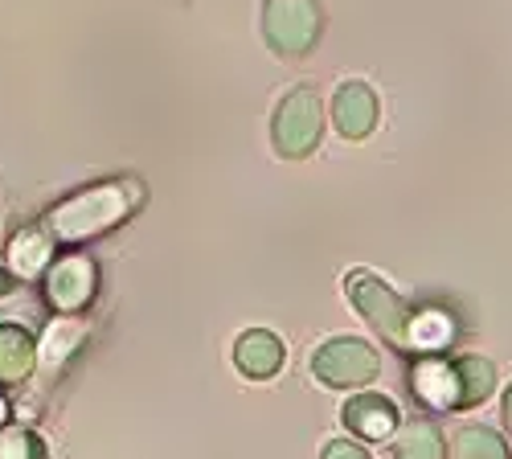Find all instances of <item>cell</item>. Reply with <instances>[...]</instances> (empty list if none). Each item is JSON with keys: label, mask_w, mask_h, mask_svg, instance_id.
<instances>
[{"label": "cell", "mask_w": 512, "mask_h": 459, "mask_svg": "<svg viewBox=\"0 0 512 459\" xmlns=\"http://www.w3.org/2000/svg\"><path fill=\"white\" fill-rule=\"evenodd\" d=\"M140 205V185L136 181H107L95 189H82L78 197L62 201L54 218H50V234L62 242H82L91 234L111 230L115 222H123Z\"/></svg>", "instance_id": "1"}, {"label": "cell", "mask_w": 512, "mask_h": 459, "mask_svg": "<svg viewBox=\"0 0 512 459\" xmlns=\"http://www.w3.org/2000/svg\"><path fill=\"white\" fill-rule=\"evenodd\" d=\"M345 291H349V300L357 304V312L381 332V337L394 341L398 349H410V312H406V304L394 296L390 283H381V279L369 275V271H353V275L345 279Z\"/></svg>", "instance_id": "2"}, {"label": "cell", "mask_w": 512, "mask_h": 459, "mask_svg": "<svg viewBox=\"0 0 512 459\" xmlns=\"http://www.w3.org/2000/svg\"><path fill=\"white\" fill-rule=\"evenodd\" d=\"M320 136H324V115L316 91L295 87L275 111V152L287 160H304L316 152Z\"/></svg>", "instance_id": "3"}, {"label": "cell", "mask_w": 512, "mask_h": 459, "mask_svg": "<svg viewBox=\"0 0 512 459\" xmlns=\"http://www.w3.org/2000/svg\"><path fill=\"white\" fill-rule=\"evenodd\" d=\"M263 33L275 54L304 58L320 37V5L316 0H267Z\"/></svg>", "instance_id": "4"}, {"label": "cell", "mask_w": 512, "mask_h": 459, "mask_svg": "<svg viewBox=\"0 0 512 459\" xmlns=\"http://www.w3.org/2000/svg\"><path fill=\"white\" fill-rule=\"evenodd\" d=\"M377 369H381L377 353L365 341H353V337H336V341H328L312 353V373L332 390L365 386V382L377 378Z\"/></svg>", "instance_id": "5"}, {"label": "cell", "mask_w": 512, "mask_h": 459, "mask_svg": "<svg viewBox=\"0 0 512 459\" xmlns=\"http://www.w3.org/2000/svg\"><path fill=\"white\" fill-rule=\"evenodd\" d=\"M46 296L58 312H78L87 308L91 296H95V263L82 259V255H66L50 267V279H46Z\"/></svg>", "instance_id": "6"}, {"label": "cell", "mask_w": 512, "mask_h": 459, "mask_svg": "<svg viewBox=\"0 0 512 459\" xmlns=\"http://www.w3.org/2000/svg\"><path fill=\"white\" fill-rule=\"evenodd\" d=\"M332 119L345 140H365L377 123V95L365 82H340L332 99Z\"/></svg>", "instance_id": "7"}, {"label": "cell", "mask_w": 512, "mask_h": 459, "mask_svg": "<svg viewBox=\"0 0 512 459\" xmlns=\"http://www.w3.org/2000/svg\"><path fill=\"white\" fill-rule=\"evenodd\" d=\"M345 427L357 431L361 439H390L394 427H398V410H394L390 398H381V394H357L345 406Z\"/></svg>", "instance_id": "8"}, {"label": "cell", "mask_w": 512, "mask_h": 459, "mask_svg": "<svg viewBox=\"0 0 512 459\" xmlns=\"http://www.w3.org/2000/svg\"><path fill=\"white\" fill-rule=\"evenodd\" d=\"M234 361L246 378H271V373L283 365V345L275 332H246L234 349Z\"/></svg>", "instance_id": "9"}, {"label": "cell", "mask_w": 512, "mask_h": 459, "mask_svg": "<svg viewBox=\"0 0 512 459\" xmlns=\"http://www.w3.org/2000/svg\"><path fill=\"white\" fill-rule=\"evenodd\" d=\"M33 337L21 324H0V382L13 386L33 373Z\"/></svg>", "instance_id": "10"}, {"label": "cell", "mask_w": 512, "mask_h": 459, "mask_svg": "<svg viewBox=\"0 0 512 459\" xmlns=\"http://www.w3.org/2000/svg\"><path fill=\"white\" fill-rule=\"evenodd\" d=\"M50 250H54V234H50L46 226H29V230H21V234L13 238V246H9V263H13L17 275L33 279V275L46 271Z\"/></svg>", "instance_id": "11"}, {"label": "cell", "mask_w": 512, "mask_h": 459, "mask_svg": "<svg viewBox=\"0 0 512 459\" xmlns=\"http://www.w3.org/2000/svg\"><path fill=\"white\" fill-rule=\"evenodd\" d=\"M414 386L426 402L435 406H459V378H455V361H418L414 365Z\"/></svg>", "instance_id": "12"}, {"label": "cell", "mask_w": 512, "mask_h": 459, "mask_svg": "<svg viewBox=\"0 0 512 459\" xmlns=\"http://www.w3.org/2000/svg\"><path fill=\"white\" fill-rule=\"evenodd\" d=\"M455 378H459V406H476L492 394L496 386V369L484 357H459L455 361Z\"/></svg>", "instance_id": "13"}, {"label": "cell", "mask_w": 512, "mask_h": 459, "mask_svg": "<svg viewBox=\"0 0 512 459\" xmlns=\"http://www.w3.org/2000/svg\"><path fill=\"white\" fill-rule=\"evenodd\" d=\"M82 337H87V328H82L78 320H58V324H50L46 341H41V365H46V369H62V365L74 357V349L82 345Z\"/></svg>", "instance_id": "14"}, {"label": "cell", "mask_w": 512, "mask_h": 459, "mask_svg": "<svg viewBox=\"0 0 512 459\" xmlns=\"http://www.w3.org/2000/svg\"><path fill=\"white\" fill-rule=\"evenodd\" d=\"M394 459H447L439 427H431V423H410V427L398 435V443H394Z\"/></svg>", "instance_id": "15"}, {"label": "cell", "mask_w": 512, "mask_h": 459, "mask_svg": "<svg viewBox=\"0 0 512 459\" xmlns=\"http://www.w3.org/2000/svg\"><path fill=\"white\" fill-rule=\"evenodd\" d=\"M455 459H508V447L488 427H463L455 435Z\"/></svg>", "instance_id": "16"}, {"label": "cell", "mask_w": 512, "mask_h": 459, "mask_svg": "<svg viewBox=\"0 0 512 459\" xmlns=\"http://www.w3.org/2000/svg\"><path fill=\"white\" fill-rule=\"evenodd\" d=\"M451 341V320L439 316V312H422L410 320V345H422V349H435V345H447Z\"/></svg>", "instance_id": "17"}, {"label": "cell", "mask_w": 512, "mask_h": 459, "mask_svg": "<svg viewBox=\"0 0 512 459\" xmlns=\"http://www.w3.org/2000/svg\"><path fill=\"white\" fill-rule=\"evenodd\" d=\"M0 459H46V443L25 427H9L0 431Z\"/></svg>", "instance_id": "18"}, {"label": "cell", "mask_w": 512, "mask_h": 459, "mask_svg": "<svg viewBox=\"0 0 512 459\" xmlns=\"http://www.w3.org/2000/svg\"><path fill=\"white\" fill-rule=\"evenodd\" d=\"M324 459H369V451L361 443H349V439H336L324 447Z\"/></svg>", "instance_id": "19"}, {"label": "cell", "mask_w": 512, "mask_h": 459, "mask_svg": "<svg viewBox=\"0 0 512 459\" xmlns=\"http://www.w3.org/2000/svg\"><path fill=\"white\" fill-rule=\"evenodd\" d=\"M9 291H13V271H5V267H0V300H5Z\"/></svg>", "instance_id": "20"}, {"label": "cell", "mask_w": 512, "mask_h": 459, "mask_svg": "<svg viewBox=\"0 0 512 459\" xmlns=\"http://www.w3.org/2000/svg\"><path fill=\"white\" fill-rule=\"evenodd\" d=\"M504 419H508V427H512V386H508V394H504Z\"/></svg>", "instance_id": "21"}, {"label": "cell", "mask_w": 512, "mask_h": 459, "mask_svg": "<svg viewBox=\"0 0 512 459\" xmlns=\"http://www.w3.org/2000/svg\"><path fill=\"white\" fill-rule=\"evenodd\" d=\"M5 419H9V402L0 398V427H5Z\"/></svg>", "instance_id": "22"}]
</instances>
